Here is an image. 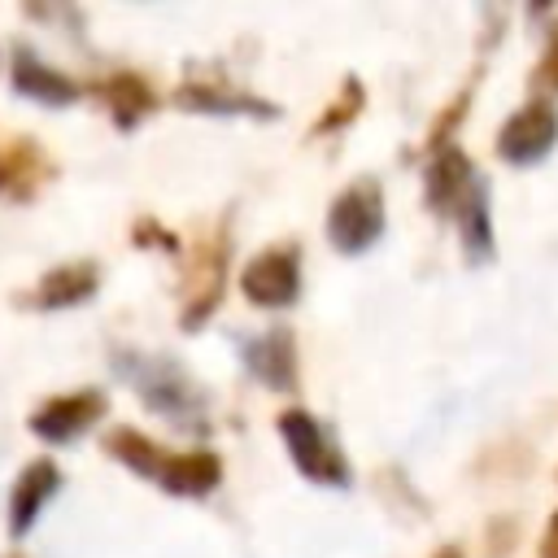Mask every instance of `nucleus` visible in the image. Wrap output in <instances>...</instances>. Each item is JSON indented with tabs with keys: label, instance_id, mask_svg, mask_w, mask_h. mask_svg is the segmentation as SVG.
<instances>
[{
	"label": "nucleus",
	"instance_id": "obj_1",
	"mask_svg": "<svg viewBox=\"0 0 558 558\" xmlns=\"http://www.w3.org/2000/svg\"><path fill=\"white\" fill-rule=\"evenodd\" d=\"M109 366L122 384H131V392L153 414L170 418L183 432H209V401L174 357L144 353V349H113Z\"/></svg>",
	"mask_w": 558,
	"mask_h": 558
},
{
	"label": "nucleus",
	"instance_id": "obj_2",
	"mask_svg": "<svg viewBox=\"0 0 558 558\" xmlns=\"http://www.w3.org/2000/svg\"><path fill=\"white\" fill-rule=\"evenodd\" d=\"M105 453L113 462H122L126 471L161 484L174 497H205L218 488L222 480V462L209 449H192V453H174L166 445H157L153 436L135 432V427H109L105 432Z\"/></svg>",
	"mask_w": 558,
	"mask_h": 558
},
{
	"label": "nucleus",
	"instance_id": "obj_3",
	"mask_svg": "<svg viewBox=\"0 0 558 558\" xmlns=\"http://www.w3.org/2000/svg\"><path fill=\"white\" fill-rule=\"evenodd\" d=\"M275 427H279V436H283V445H288V453H292V462H296V471H301L305 480L327 484V488H344V484L353 480V475H349V462L340 458L336 440L327 436V427H323L314 414H305V410H283V414L275 418Z\"/></svg>",
	"mask_w": 558,
	"mask_h": 558
},
{
	"label": "nucleus",
	"instance_id": "obj_4",
	"mask_svg": "<svg viewBox=\"0 0 558 558\" xmlns=\"http://www.w3.org/2000/svg\"><path fill=\"white\" fill-rule=\"evenodd\" d=\"M227 227H218L214 235H205L187 266H183V283H179V310H183V327L196 331L222 301V283H227Z\"/></svg>",
	"mask_w": 558,
	"mask_h": 558
},
{
	"label": "nucleus",
	"instance_id": "obj_5",
	"mask_svg": "<svg viewBox=\"0 0 558 558\" xmlns=\"http://www.w3.org/2000/svg\"><path fill=\"white\" fill-rule=\"evenodd\" d=\"M384 231V192L375 179L349 183L327 209V240L340 253H366Z\"/></svg>",
	"mask_w": 558,
	"mask_h": 558
},
{
	"label": "nucleus",
	"instance_id": "obj_6",
	"mask_svg": "<svg viewBox=\"0 0 558 558\" xmlns=\"http://www.w3.org/2000/svg\"><path fill=\"white\" fill-rule=\"evenodd\" d=\"M240 288L253 305L262 310H283L296 301L301 292V257L292 244H275V248H262L253 262H244V275H240Z\"/></svg>",
	"mask_w": 558,
	"mask_h": 558
},
{
	"label": "nucleus",
	"instance_id": "obj_7",
	"mask_svg": "<svg viewBox=\"0 0 558 558\" xmlns=\"http://www.w3.org/2000/svg\"><path fill=\"white\" fill-rule=\"evenodd\" d=\"M105 392L96 388H78V392H61V397H48L44 405L31 410L26 427L48 440V445H65V440H78L96 418H105Z\"/></svg>",
	"mask_w": 558,
	"mask_h": 558
},
{
	"label": "nucleus",
	"instance_id": "obj_8",
	"mask_svg": "<svg viewBox=\"0 0 558 558\" xmlns=\"http://www.w3.org/2000/svg\"><path fill=\"white\" fill-rule=\"evenodd\" d=\"M48 179H52V161L31 135H0V196L35 201Z\"/></svg>",
	"mask_w": 558,
	"mask_h": 558
},
{
	"label": "nucleus",
	"instance_id": "obj_9",
	"mask_svg": "<svg viewBox=\"0 0 558 558\" xmlns=\"http://www.w3.org/2000/svg\"><path fill=\"white\" fill-rule=\"evenodd\" d=\"M554 135H558V118L545 100H532L523 105L497 135V153L510 161V166H532L541 161L549 148H554Z\"/></svg>",
	"mask_w": 558,
	"mask_h": 558
},
{
	"label": "nucleus",
	"instance_id": "obj_10",
	"mask_svg": "<svg viewBox=\"0 0 558 558\" xmlns=\"http://www.w3.org/2000/svg\"><path fill=\"white\" fill-rule=\"evenodd\" d=\"M240 357H244L248 375L262 379L266 388H279V392L296 388V344H292L288 327H270L262 336L240 340Z\"/></svg>",
	"mask_w": 558,
	"mask_h": 558
},
{
	"label": "nucleus",
	"instance_id": "obj_11",
	"mask_svg": "<svg viewBox=\"0 0 558 558\" xmlns=\"http://www.w3.org/2000/svg\"><path fill=\"white\" fill-rule=\"evenodd\" d=\"M96 288H100V266L83 257V262L52 266L31 292L17 296V305H31V310H70V305H83Z\"/></svg>",
	"mask_w": 558,
	"mask_h": 558
},
{
	"label": "nucleus",
	"instance_id": "obj_12",
	"mask_svg": "<svg viewBox=\"0 0 558 558\" xmlns=\"http://www.w3.org/2000/svg\"><path fill=\"white\" fill-rule=\"evenodd\" d=\"M9 78H13V87L26 96V100H35V105H48V109H61V105H74L78 100V83L70 78V74H61V70H52L44 57H35L26 44H17L13 48V65H9Z\"/></svg>",
	"mask_w": 558,
	"mask_h": 558
},
{
	"label": "nucleus",
	"instance_id": "obj_13",
	"mask_svg": "<svg viewBox=\"0 0 558 558\" xmlns=\"http://www.w3.org/2000/svg\"><path fill=\"white\" fill-rule=\"evenodd\" d=\"M57 488H61L57 462H52V458H35V462L17 475V484H13V497H9V532H13V536H26V532L35 527V519H39V510L52 501Z\"/></svg>",
	"mask_w": 558,
	"mask_h": 558
},
{
	"label": "nucleus",
	"instance_id": "obj_14",
	"mask_svg": "<svg viewBox=\"0 0 558 558\" xmlns=\"http://www.w3.org/2000/svg\"><path fill=\"white\" fill-rule=\"evenodd\" d=\"M96 96L105 100V109L113 113V122H118L122 131H131V126H135L140 118H148L153 105H157L153 87H148L140 74H131V70H113L109 78H100V83H96Z\"/></svg>",
	"mask_w": 558,
	"mask_h": 558
},
{
	"label": "nucleus",
	"instance_id": "obj_15",
	"mask_svg": "<svg viewBox=\"0 0 558 558\" xmlns=\"http://www.w3.org/2000/svg\"><path fill=\"white\" fill-rule=\"evenodd\" d=\"M174 105L196 109V113H253V118H275V105H266L257 96L222 92V87H209V83H183L174 92Z\"/></svg>",
	"mask_w": 558,
	"mask_h": 558
},
{
	"label": "nucleus",
	"instance_id": "obj_16",
	"mask_svg": "<svg viewBox=\"0 0 558 558\" xmlns=\"http://www.w3.org/2000/svg\"><path fill=\"white\" fill-rule=\"evenodd\" d=\"M453 214L462 218L466 253H471V257H488V253H493V227H488V192H484V183H480V179L466 187V196L458 201V209H453Z\"/></svg>",
	"mask_w": 558,
	"mask_h": 558
},
{
	"label": "nucleus",
	"instance_id": "obj_17",
	"mask_svg": "<svg viewBox=\"0 0 558 558\" xmlns=\"http://www.w3.org/2000/svg\"><path fill=\"white\" fill-rule=\"evenodd\" d=\"M357 100H362V87L349 78V83H344V96L336 100V109H331L327 118H318V126H314V131H336L344 118H353V113H357Z\"/></svg>",
	"mask_w": 558,
	"mask_h": 558
},
{
	"label": "nucleus",
	"instance_id": "obj_18",
	"mask_svg": "<svg viewBox=\"0 0 558 558\" xmlns=\"http://www.w3.org/2000/svg\"><path fill=\"white\" fill-rule=\"evenodd\" d=\"M536 83L558 87V35L549 39V48H545V57H541V65H536Z\"/></svg>",
	"mask_w": 558,
	"mask_h": 558
},
{
	"label": "nucleus",
	"instance_id": "obj_19",
	"mask_svg": "<svg viewBox=\"0 0 558 558\" xmlns=\"http://www.w3.org/2000/svg\"><path fill=\"white\" fill-rule=\"evenodd\" d=\"M541 558H558V514H554V523H549V532L541 541Z\"/></svg>",
	"mask_w": 558,
	"mask_h": 558
},
{
	"label": "nucleus",
	"instance_id": "obj_20",
	"mask_svg": "<svg viewBox=\"0 0 558 558\" xmlns=\"http://www.w3.org/2000/svg\"><path fill=\"white\" fill-rule=\"evenodd\" d=\"M436 558H462V549H458V545H445V549H440Z\"/></svg>",
	"mask_w": 558,
	"mask_h": 558
}]
</instances>
